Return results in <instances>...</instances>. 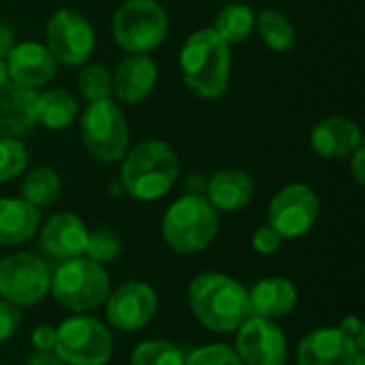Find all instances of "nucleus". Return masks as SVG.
<instances>
[{"mask_svg":"<svg viewBox=\"0 0 365 365\" xmlns=\"http://www.w3.org/2000/svg\"><path fill=\"white\" fill-rule=\"evenodd\" d=\"M180 73L186 88L199 98H220L231 81V45L225 43L212 26L199 28L180 49Z\"/></svg>","mask_w":365,"mask_h":365,"instance_id":"f257e3e1","label":"nucleus"},{"mask_svg":"<svg viewBox=\"0 0 365 365\" xmlns=\"http://www.w3.org/2000/svg\"><path fill=\"white\" fill-rule=\"evenodd\" d=\"M180 156L160 139H145L128 150L120 167V184L137 201H156L178 182Z\"/></svg>","mask_w":365,"mask_h":365,"instance_id":"f03ea898","label":"nucleus"},{"mask_svg":"<svg viewBox=\"0 0 365 365\" xmlns=\"http://www.w3.org/2000/svg\"><path fill=\"white\" fill-rule=\"evenodd\" d=\"M188 306L197 321L216 334L237 331L250 319L248 291L237 280L218 272L201 274L190 282Z\"/></svg>","mask_w":365,"mask_h":365,"instance_id":"7ed1b4c3","label":"nucleus"},{"mask_svg":"<svg viewBox=\"0 0 365 365\" xmlns=\"http://www.w3.org/2000/svg\"><path fill=\"white\" fill-rule=\"evenodd\" d=\"M218 227V212L205 197L184 195L163 216V240L178 255H197L216 240Z\"/></svg>","mask_w":365,"mask_h":365,"instance_id":"20e7f679","label":"nucleus"},{"mask_svg":"<svg viewBox=\"0 0 365 365\" xmlns=\"http://www.w3.org/2000/svg\"><path fill=\"white\" fill-rule=\"evenodd\" d=\"M49 293L58 306L71 312H92L103 306L111 293L109 274L90 259L64 261L49 280Z\"/></svg>","mask_w":365,"mask_h":365,"instance_id":"39448f33","label":"nucleus"},{"mask_svg":"<svg viewBox=\"0 0 365 365\" xmlns=\"http://www.w3.org/2000/svg\"><path fill=\"white\" fill-rule=\"evenodd\" d=\"M115 43L128 53H150L169 34V15L158 0H126L111 19Z\"/></svg>","mask_w":365,"mask_h":365,"instance_id":"423d86ee","label":"nucleus"},{"mask_svg":"<svg viewBox=\"0 0 365 365\" xmlns=\"http://www.w3.org/2000/svg\"><path fill=\"white\" fill-rule=\"evenodd\" d=\"M81 141L88 154L101 163H118L130 145V128L113 98L88 103L79 118Z\"/></svg>","mask_w":365,"mask_h":365,"instance_id":"0eeeda50","label":"nucleus"},{"mask_svg":"<svg viewBox=\"0 0 365 365\" xmlns=\"http://www.w3.org/2000/svg\"><path fill=\"white\" fill-rule=\"evenodd\" d=\"M45 47L58 64L83 66L96 47V32L90 19L75 9H58L45 26Z\"/></svg>","mask_w":365,"mask_h":365,"instance_id":"6e6552de","label":"nucleus"},{"mask_svg":"<svg viewBox=\"0 0 365 365\" xmlns=\"http://www.w3.org/2000/svg\"><path fill=\"white\" fill-rule=\"evenodd\" d=\"M53 351L66 365H105L111 359L109 329L92 317H73L56 329Z\"/></svg>","mask_w":365,"mask_h":365,"instance_id":"1a4fd4ad","label":"nucleus"},{"mask_svg":"<svg viewBox=\"0 0 365 365\" xmlns=\"http://www.w3.org/2000/svg\"><path fill=\"white\" fill-rule=\"evenodd\" d=\"M321 214V201L319 195L302 182L289 184L280 188L267 212L269 227L282 237V240H297L306 235L319 220Z\"/></svg>","mask_w":365,"mask_h":365,"instance_id":"9d476101","label":"nucleus"},{"mask_svg":"<svg viewBox=\"0 0 365 365\" xmlns=\"http://www.w3.org/2000/svg\"><path fill=\"white\" fill-rule=\"evenodd\" d=\"M49 267L34 255L15 252L0 261V295L17 308L38 304L49 291Z\"/></svg>","mask_w":365,"mask_h":365,"instance_id":"9b49d317","label":"nucleus"},{"mask_svg":"<svg viewBox=\"0 0 365 365\" xmlns=\"http://www.w3.org/2000/svg\"><path fill=\"white\" fill-rule=\"evenodd\" d=\"M235 353L242 365H287L289 359L284 331L263 317H250L237 327Z\"/></svg>","mask_w":365,"mask_h":365,"instance_id":"f8f14e48","label":"nucleus"},{"mask_svg":"<svg viewBox=\"0 0 365 365\" xmlns=\"http://www.w3.org/2000/svg\"><path fill=\"white\" fill-rule=\"evenodd\" d=\"M156 291L139 280L118 287L107 297V321L120 331H137L145 327L156 314Z\"/></svg>","mask_w":365,"mask_h":365,"instance_id":"ddd939ff","label":"nucleus"},{"mask_svg":"<svg viewBox=\"0 0 365 365\" xmlns=\"http://www.w3.org/2000/svg\"><path fill=\"white\" fill-rule=\"evenodd\" d=\"M4 66L9 81L32 90L47 86L58 73V62L53 60L45 43L38 41L15 43L4 58Z\"/></svg>","mask_w":365,"mask_h":365,"instance_id":"4468645a","label":"nucleus"},{"mask_svg":"<svg viewBox=\"0 0 365 365\" xmlns=\"http://www.w3.org/2000/svg\"><path fill=\"white\" fill-rule=\"evenodd\" d=\"M158 83V66L150 53H126L111 71V90L122 105L143 103Z\"/></svg>","mask_w":365,"mask_h":365,"instance_id":"2eb2a0df","label":"nucleus"},{"mask_svg":"<svg viewBox=\"0 0 365 365\" xmlns=\"http://www.w3.org/2000/svg\"><path fill=\"white\" fill-rule=\"evenodd\" d=\"M359 351L340 327H321L304 336L297 365H351Z\"/></svg>","mask_w":365,"mask_h":365,"instance_id":"dca6fc26","label":"nucleus"},{"mask_svg":"<svg viewBox=\"0 0 365 365\" xmlns=\"http://www.w3.org/2000/svg\"><path fill=\"white\" fill-rule=\"evenodd\" d=\"M310 145L321 158H349L364 145L361 126L346 115H327L314 124Z\"/></svg>","mask_w":365,"mask_h":365,"instance_id":"f3484780","label":"nucleus"},{"mask_svg":"<svg viewBox=\"0 0 365 365\" xmlns=\"http://www.w3.org/2000/svg\"><path fill=\"white\" fill-rule=\"evenodd\" d=\"M88 227L81 218L68 212H58L41 227V246L60 261H71L83 255L88 242Z\"/></svg>","mask_w":365,"mask_h":365,"instance_id":"a211bd4d","label":"nucleus"},{"mask_svg":"<svg viewBox=\"0 0 365 365\" xmlns=\"http://www.w3.org/2000/svg\"><path fill=\"white\" fill-rule=\"evenodd\" d=\"M255 197V180L248 171L237 167H222L207 178L205 199L216 212H240L250 205Z\"/></svg>","mask_w":365,"mask_h":365,"instance_id":"6ab92c4d","label":"nucleus"},{"mask_svg":"<svg viewBox=\"0 0 365 365\" xmlns=\"http://www.w3.org/2000/svg\"><path fill=\"white\" fill-rule=\"evenodd\" d=\"M38 90L6 81L0 90V137H21L36 124L34 105Z\"/></svg>","mask_w":365,"mask_h":365,"instance_id":"aec40b11","label":"nucleus"},{"mask_svg":"<svg viewBox=\"0 0 365 365\" xmlns=\"http://www.w3.org/2000/svg\"><path fill=\"white\" fill-rule=\"evenodd\" d=\"M248 302H250V317L278 319L293 312L297 304V289L293 287L291 280L282 276L263 278L248 291Z\"/></svg>","mask_w":365,"mask_h":365,"instance_id":"412c9836","label":"nucleus"},{"mask_svg":"<svg viewBox=\"0 0 365 365\" xmlns=\"http://www.w3.org/2000/svg\"><path fill=\"white\" fill-rule=\"evenodd\" d=\"M41 227V210L26 199H0V246H17L36 235Z\"/></svg>","mask_w":365,"mask_h":365,"instance_id":"4be33fe9","label":"nucleus"},{"mask_svg":"<svg viewBox=\"0 0 365 365\" xmlns=\"http://www.w3.org/2000/svg\"><path fill=\"white\" fill-rule=\"evenodd\" d=\"M34 115H36V124L49 130H64L77 120L79 103L68 90L51 88L36 94Z\"/></svg>","mask_w":365,"mask_h":365,"instance_id":"5701e85b","label":"nucleus"},{"mask_svg":"<svg viewBox=\"0 0 365 365\" xmlns=\"http://www.w3.org/2000/svg\"><path fill=\"white\" fill-rule=\"evenodd\" d=\"M255 11L246 2H229L225 4L216 17H214V30L216 34L229 43V45H240L250 38L255 32Z\"/></svg>","mask_w":365,"mask_h":365,"instance_id":"b1692460","label":"nucleus"},{"mask_svg":"<svg viewBox=\"0 0 365 365\" xmlns=\"http://www.w3.org/2000/svg\"><path fill=\"white\" fill-rule=\"evenodd\" d=\"M255 30L259 32L261 41L276 53H284L295 47V41H297L295 26L278 9L267 6L259 11L255 15Z\"/></svg>","mask_w":365,"mask_h":365,"instance_id":"393cba45","label":"nucleus"},{"mask_svg":"<svg viewBox=\"0 0 365 365\" xmlns=\"http://www.w3.org/2000/svg\"><path fill=\"white\" fill-rule=\"evenodd\" d=\"M62 192V180L56 169L41 165L26 173L21 184V199H26L30 205L43 210L58 201Z\"/></svg>","mask_w":365,"mask_h":365,"instance_id":"a878e982","label":"nucleus"},{"mask_svg":"<svg viewBox=\"0 0 365 365\" xmlns=\"http://www.w3.org/2000/svg\"><path fill=\"white\" fill-rule=\"evenodd\" d=\"M77 90L88 103L111 98V71L101 62H86L77 75Z\"/></svg>","mask_w":365,"mask_h":365,"instance_id":"bb28decb","label":"nucleus"},{"mask_svg":"<svg viewBox=\"0 0 365 365\" xmlns=\"http://www.w3.org/2000/svg\"><path fill=\"white\" fill-rule=\"evenodd\" d=\"M184 353L167 340H145L135 346L130 365H184Z\"/></svg>","mask_w":365,"mask_h":365,"instance_id":"cd10ccee","label":"nucleus"},{"mask_svg":"<svg viewBox=\"0 0 365 365\" xmlns=\"http://www.w3.org/2000/svg\"><path fill=\"white\" fill-rule=\"evenodd\" d=\"M28 167V150L17 137H0V184L19 178Z\"/></svg>","mask_w":365,"mask_h":365,"instance_id":"c85d7f7f","label":"nucleus"},{"mask_svg":"<svg viewBox=\"0 0 365 365\" xmlns=\"http://www.w3.org/2000/svg\"><path fill=\"white\" fill-rule=\"evenodd\" d=\"M122 250V242L115 231L111 229H94L88 233L86 250L83 255L94 263H107L113 261Z\"/></svg>","mask_w":365,"mask_h":365,"instance_id":"c756f323","label":"nucleus"},{"mask_svg":"<svg viewBox=\"0 0 365 365\" xmlns=\"http://www.w3.org/2000/svg\"><path fill=\"white\" fill-rule=\"evenodd\" d=\"M184 365H242L237 353L227 344H207L192 351Z\"/></svg>","mask_w":365,"mask_h":365,"instance_id":"7c9ffc66","label":"nucleus"},{"mask_svg":"<svg viewBox=\"0 0 365 365\" xmlns=\"http://www.w3.org/2000/svg\"><path fill=\"white\" fill-rule=\"evenodd\" d=\"M280 246H282V237H280L269 225L259 227V229L252 233V248H255L259 255H263V257L278 252Z\"/></svg>","mask_w":365,"mask_h":365,"instance_id":"2f4dec72","label":"nucleus"},{"mask_svg":"<svg viewBox=\"0 0 365 365\" xmlns=\"http://www.w3.org/2000/svg\"><path fill=\"white\" fill-rule=\"evenodd\" d=\"M17 327H19V310H17V306L2 299L0 302V342L13 338Z\"/></svg>","mask_w":365,"mask_h":365,"instance_id":"473e14b6","label":"nucleus"},{"mask_svg":"<svg viewBox=\"0 0 365 365\" xmlns=\"http://www.w3.org/2000/svg\"><path fill=\"white\" fill-rule=\"evenodd\" d=\"M340 329L355 342V349L359 353H365V325L359 321V317L355 314L344 317V321L340 323Z\"/></svg>","mask_w":365,"mask_h":365,"instance_id":"72a5a7b5","label":"nucleus"},{"mask_svg":"<svg viewBox=\"0 0 365 365\" xmlns=\"http://www.w3.org/2000/svg\"><path fill=\"white\" fill-rule=\"evenodd\" d=\"M32 346L36 351H53L56 346V329L49 325H38L32 331Z\"/></svg>","mask_w":365,"mask_h":365,"instance_id":"f704fd0d","label":"nucleus"},{"mask_svg":"<svg viewBox=\"0 0 365 365\" xmlns=\"http://www.w3.org/2000/svg\"><path fill=\"white\" fill-rule=\"evenodd\" d=\"M349 163H351V175L353 180L357 182V186H364L365 184V143L359 145L351 156H349Z\"/></svg>","mask_w":365,"mask_h":365,"instance_id":"c9c22d12","label":"nucleus"},{"mask_svg":"<svg viewBox=\"0 0 365 365\" xmlns=\"http://www.w3.org/2000/svg\"><path fill=\"white\" fill-rule=\"evenodd\" d=\"M205 184L207 180L201 173H190L184 180V195H192V197H205Z\"/></svg>","mask_w":365,"mask_h":365,"instance_id":"e433bc0d","label":"nucleus"},{"mask_svg":"<svg viewBox=\"0 0 365 365\" xmlns=\"http://www.w3.org/2000/svg\"><path fill=\"white\" fill-rule=\"evenodd\" d=\"M26 365H66L56 351H34Z\"/></svg>","mask_w":365,"mask_h":365,"instance_id":"4c0bfd02","label":"nucleus"},{"mask_svg":"<svg viewBox=\"0 0 365 365\" xmlns=\"http://www.w3.org/2000/svg\"><path fill=\"white\" fill-rule=\"evenodd\" d=\"M13 45H15V30L9 24H2L0 21V58L2 60L13 49Z\"/></svg>","mask_w":365,"mask_h":365,"instance_id":"58836bf2","label":"nucleus"},{"mask_svg":"<svg viewBox=\"0 0 365 365\" xmlns=\"http://www.w3.org/2000/svg\"><path fill=\"white\" fill-rule=\"evenodd\" d=\"M6 81H9V75H6V66H4V60L0 58V90L6 86Z\"/></svg>","mask_w":365,"mask_h":365,"instance_id":"ea45409f","label":"nucleus"},{"mask_svg":"<svg viewBox=\"0 0 365 365\" xmlns=\"http://www.w3.org/2000/svg\"><path fill=\"white\" fill-rule=\"evenodd\" d=\"M351 365H365V353H357Z\"/></svg>","mask_w":365,"mask_h":365,"instance_id":"a19ab883","label":"nucleus"}]
</instances>
